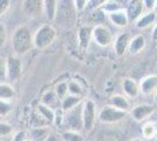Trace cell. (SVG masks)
I'll return each mask as SVG.
<instances>
[{
	"label": "cell",
	"instance_id": "cell-17",
	"mask_svg": "<svg viewBox=\"0 0 157 141\" xmlns=\"http://www.w3.org/2000/svg\"><path fill=\"white\" fill-rule=\"evenodd\" d=\"M113 107L117 108L120 111H123V112H130V102L128 100V98L122 95V94H115V95H111L109 98V104Z\"/></svg>",
	"mask_w": 157,
	"mask_h": 141
},
{
	"label": "cell",
	"instance_id": "cell-41",
	"mask_svg": "<svg viewBox=\"0 0 157 141\" xmlns=\"http://www.w3.org/2000/svg\"><path fill=\"white\" fill-rule=\"evenodd\" d=\"M131 141H143V139L142 138H134Z\"/></svg>",
	"mask_w": 157,
	"mask_h": 141
},
{
	"label": "cell",
	"instance_id": "cell-6",
	"mask_svg": "<svg viewBox=\"0 0 157 141\" xmlns=\"http://www.w3.org/2000/svg\"><path fill=\"white\" fill-rule=\"evenodd\" d=\"M128 114H129L128 112H123V111L113 107L110 105H107L100 111L98 119L102 123H116V122L124 120Z\"/></svg>",
	"mask_w": 157,
	"mask_h": 141
},
{
	"label": "cell",
	"instance_id": "cell-34",
	"mask_svg": "<svg viewBox=\"0 0 157 141\" xmlns=\"http://www.w3.org/2000/svg\"><path fill=\"white\" fill-rule=\"evenodd\" d=\"M73 4L78 12H83L88 7V0H75V1H73Z\"/></svg>",
	"mask_w": 157,
	"mask_h": 141
},
{
	"label": "cell",
	"instance_id": "cell-33",
	"mask_svg": "<svg viewBox=\"0 0 157 141\" xmlns=\"http://www.w3.org/2000/svg\"><path fill=\"white\" fill-rule=\"evenodd\" d=\"M7 40H8L7 28L2 22H0V48H2V47L6 45Z\"/></svg>",
	"mask_w": 157,
	"mask_h": 141
},
{
	"label": "cell",
	"instance_id": "cell-31",
	"mask_svg": "<svg viewBox=\"0 0 157 141\" xmlns=\"http://www.w3.org/2000/svg\"><path fill=\"white\" fill-rule=\"evenodd\" d=\"M12 132H13L12 125L5 121H0V136H8L12 134Z\"/></svg>",
	"mask_w": 157,
	"mask_h": 141
},
{
	"label": "cell",
	"instance_id": "cell-20",
	"mask_svg": "<svg viewBox=\"0 0 157 141\" xmlns=\"http://www.w3.org/2000/svg\"><path fill=\"white\" fill-rule=\"evenodd\" d=\"M147 45V41L144 38L143 34H137L135 37H132L129 44V48H128V52L130 54H138L140 52H142L144 49V47Z\"/></svg>",
	"mask_w": 157,
	"mask_h": 141
},
{
	"label": "cell",
	"instance_id": "cell-5",
	"mask_svg": "<svg viewBox=\"0 0 157 141\" xmlns=\"http://www.w3.org/2000/svg\"><path fill=\"white\" fill-rule=\"evenodd\" d=\"M114 34L103 24H96L93 26V41L100 47H109L114 42Z\"/></svg>",
	"mask_w": 157,
	"mask_h": 141
},
{
	"label": "cell",
	"instance_id": "cell-14",
	"mask_svg": "<svg viewBox=\"0 0 157 141\" xmlns=\"http://www.w3.org/2000/svg\"><path fill=\"white\" fill-rule=\"evenodd\" d=\"M107 17H108V20L110 21L115 27H117V28H125L130 24L128 14H127L124 8L118 10V11L113 12V13H109Z\"/></svg>",
	"mask_w": 157,
	"mask_h": 141
},
{
	"label": "cell",
	"instance_id": "cell-10",
	"mask_svg": "<svg viewBox=\"0 0 157 141\" xmlns=\"http://www.w3.org/2000/svg\"><path fill=\"white\" fill-rule=\"evenodd\" d=\"M130 33L128 32H123V33H120L114 39L113 42V46H114V52L116 53V55L118 57H122L125 52H128V48H129V44L131 40Z\"/></svg>",
	"mask_w": 157,
	"mask_h": 141
},
{
	"label": "cell",
	"instance_id": "cell-43",
	"mask_svg": "<svg viewBox=\"0 0 157 141\" xmlns=\"http://www.w3.org/2000/svg\"><path fill=\"white\" fill-rule=\"evenodd\" d=\"M154 12L157 14V0H156V6H155V10H154Z\"/></svg>",
	"mask_w": 157,
	"mask_h": 141
},
{
	"label": "cell",
	"instance_id": "cell-16",
	"mask_svg": "<svg viewBox=\"0 0 157 141\" xmlns=\"http://www.w3.org/2000/svg\"><path fill=\"white\" fill-rule=\"evenodd\" d=\"M22 11L27 17H36L42 13V1L25 0L22 2Z\"/></svg>",
	"mask_w": 157,
	"mask_h": 141
},
{
	"label": "cell",
	"instance_id": "cell-11",
	"mask_svg": "<svg viewBox=\"0 0 157 141\" xmlns=\"http://www.w3.org/2000/svg\"><path fill=\"white\" fill-rule=\"evenodd\" d=\"M140 91L144 95H155L157 93V75L150 74L140 81Z\"/></svg>",
	"mask_w": 157,
	"mask_h": 141
},
{
	"label": "cell",
	"instance_id": "cell-21",
	"mask_svg": "<svg viewBox=\"0 0 157 141\" xmlns=\"http://www.w3.org/2000/svg\"><path fill=\"white\" fill-rule=\"evenodd\" d=\"M36 113L46 121L48 125H53L54 120H55V111L51 109L49 107H47L45 105H42L41 102L38 104L36 106Z\"/></svg>",
	"mask_w": 157,
	"mask_h": 141
},
{
	"label": "cell",
	"instance_id": "cell-12",
	"mask_svg": "<svg viewBox=\"0 0 157 141\" xmlns=\"http://www.w3.org/2000/svg\"><path fill=\"white\" fill-rule=\"evenodd\" d=\"M125 12L128 14L129 21L135 24L141 18V15L144 13L143 0H132V1H129Z\"/></svg>",
	"mask_w": 157,
	"mask_h": 141
},
{
	"label": "cell",
	"instance_id": "cell-18",
	"mask_svg": "<svg viewBox=\"0 0 157 141\" xmlns=\"http://www.w3.org/2000/svg\"><path fill=\"white\" fill-rule=\"evenodd\" d=\"M59 1L56 0H44L42 1V13L45 14L47 20L54 21L56 19Z\"/></svg>",
	"mask_w": 157,
	"mask_h": 141
},
{
	"label": "cell",
	"instance_id": "cell-36",
	"mask_svg": "<svg viewBox=\"0 0 157 141\" xmlns=\"http://www.w3.org/2000/svg\"><path fill=\"white\" fill-rule=\"evenodd\" d=\"M29 139L28 134H27L25 131H19L17 133H14L12 136V141H27Z\"/></svg>",
	"mask_w": 157,
	"mask_h": 141
},
{
	"label": "cell",
	"instance_id": "cell-3",
	"mask_svg": "<svg viewBox=\"0 0 157 141\" xmlns=\"http://www.w3.org/2000/svg\"><path fill=\"white\" fill-rule=\"evenodd\" d=\"M83 104V102H82ZM82 104L73 108L68 112H63V123L65 131H75L80 132L83 129V122H82Z\"/></svg>",
	"mask_w": 157,
	"mask_h": 141
},
{
	"label": "cell",
	"instance_id": "cell-7",
	"mask_svg": "<svg viewBox=\"0 0 157 141\" xmlns=\"http://www.w3.org/2000/svg\"><path fill=\"white\" fill-rule=\"evenodd\" d=\"M7 64V80L15 82L20 79L22 73V62L18 55H10L6 59Z\"/></svg>",
	"mask_w": 157,
	"mask_h": 141
},
{
	"label": "cell",
	"instance_id": "cell-22",
	"mask_svg": "<svg viewBox=\"0 0 157 141\" xmlns=\"http://www.w3.org/2000/svg\"><path fill=\"white\" fill-rule=\"evenodd\" d=\"M83 102V98H78V96H74V95H67L65 99L61 100V111L62 112H68L73 108L78 106L80 104Z\"/></svg>",
	"mask_w": 157,
	"mask_h": 141
},
{
	"label": "cell",
	"instance_id": "cell-42",
	"mask_svg": "<svg viewBox=\"0 0 157 141\" xmlns=\"http://www.w3.org/2000/svg\"><path fill=\"white\" fill-rule=\"evenodd\" d=\"M154 101H155V104L157 105V93L154 95Z\"/></svg>",
	"mask_w": 157,
	"mask_h": 141
},
{
	"label": "cell",
	"instance_id": "cell-44",
	"mask_svg": "<svg viewBox=\"0 0 157 141\" xmlns=\"http://www.w3.org/2000/svg\"><path fill=\"white\" fill-rule=\"evenodd\" d=\"M27 141H32V140H31V139H28V140H27Z\"/></svg>",
	"mask_w": 157,
	"mask_h": 141
},
{
	"label": "cell",
	"instance_id": "cell-1",
	"mask_svg": "<svg viewBox=\"0 0 157 141\" xmlns=\"http://www.w3.org/2000/svg\"><path fill=\"white\" fill-rule=\"evenodd\" d=\"M11 45L15 55H24L28 53L33 47V34L28 26H18L11 37Z\"/></svg>",
	"mask_w": 157,
	"mask_h": 141
},
{
	"label": "cell",
	"instance_id": "cell-35",
	"mask_svg": "<svg viewBox=\"0 0 157 141\" xmlns=\"http://www.w3.org/2000/svg\"><path fill=\"white\" fill-rule=\"evenodd\" d=\"M11 8V1L8 0H0V17L5 15Z\"/></svg>",
	"mask_w": 157,
	"mask_h": 141
},
{
	"label": "cell",
	"instance_id": "cell-2",
	"mask_svg": "<svg viewBox=\"0 0 157 141\" xmlns=\"http://www.w3.org/2000/svg\"><path fill=\"white\" fill-rule=\"evenodd\" d=\"M58 32L56 29L49 25V24H45L42 26H40L35 33L33 34V44L34 47L39 51H44L52 45L53 42L56 39Z\"/></svg>",
	"mask_w": 157,
	"mask_h": 141
},
{
	"label": "cell",
	"instance_id": "cell-28",
	"mask_svg": "<svg viewBox=\"0 0 157 141\" xmlns=\"http://www.w3.org/2000/svg\"><path fill=\"white\" fill-rule=\"evenodd\" d=\"M61 140L62 141H85L83 135L80 132L75 131H63L61 133Z\"/></svg>",
	"mask_w": 157,
	"mask_h": 141
},
{
	"label": "cell",
	"instance_id": "cell-4",
	"mask_svg": "<svg viewBox=\"0 0 157 141\" xmlns=\"http://www.w3.org/2000/svg\"><path fill=\"white\" fill-rule=\"evenodd\" d=\"M98 109L96 104L92 99H86L82 104V122H83V129L86 132H90L98 119Z\"/></svg>",
	"mask_w": 157,
	"mask_h": 141
},
{
	"label": "cell",
	"instance_id": "cell-37",
	"mask_svg": "<svg viewBox=\"0 0 157 141\" xmlns=\"http://www.w3.org/2000/svg\"><path fill=\"white\" fill-rule=\"evenodd\" d=\"M143 5L147 12H152L156 6V0H143Z\"/></svg>",
	"mask_w": 157,
	"mask_h": 141
},
{
	"label": "cell",
	"instance_id": "cell-39",
	"mask_svg": "<svg viewBox=\"0 0 157 141\" xmlns=\"http://www.w3.org/2000/svg\"><path fill=\"white\" fill-rule=\"evenodd\" d=\"M151 39L157 42V22L154 25V28H152V32H151Z\"/></svg>",
	"mask_w": 157,
	"mask_h": 141
},
{
	"label": "cell",
	"instance_id": "cell-24",
	"mask_svg": "<svg viewBox=\"0 0 157 141\" xmlns=\"http://www.w3.org/2000/svg\"><path fill=\"white\" fill-rule=\"evenodd\" d=\"M49 134V127H34L29 131V139L32 141H45Z\"/></svg>",
	"mask_w": 157,
	"mask_h": 141
},
{
	"label": "cell",
	"instance_id": "cell-19",
	"mask_svg": "<svg viewBox=\"0 0 157 141\" xmlns=\"http://www.w3.org/2000/svg\"><path fill=\"white\" fill-rule=\"evenodd\" d=\"M157 21V14L152 11V12H144L141 18L135 22V26L138 29H145L148 27L152 26L154 24H156Z\"/></svg>",
	"mask_w": 157,
	"mask_h": 141
},
{
	"label": "cell",
	"instance_id": "cell-40",
	"mask_svg": "<svg viewBox=\"0 0 157 141\" xmlns=\"http://www.w3.org/2000/svg\"><path fill=\"white\" fill-rule=\"evenodd\" d=\"M45 141H59V139H58V136L54 134V133H51V134L47 136V139Z\"/></svg>",
	"mask_w": 157,
	"mask_h": 141
},
{
	"label": "cell",
	"instance_id": "cell-32",
	"mask_svg": "<svg viewBox=\"0 0 157 141\" xmlns=\"http://www.w3.org/2000/svg\"><path fill=\"white\" fill-rule=\"evenodd\" d=\"M7 80V64L6 59L0 57V82H6Z\"/></svg>",
	"mask_w": 157,
	"mask_h": 141
},
{
	"label": "cell",
	"instance_id": "cell-13",
	"mask_svg": "<svg viewBox=\"0 0 157 141\" xmlns=\"http://www.w3.org/2000/svg\"><path fill=\"white\" fill-rule=\"evenodd\" d=\"M122 91L124 93V96L130 98V99H136L141 94L140 82L131 78H125L122 80Z\"/></svg>",
	"mask_w": 157,
	"mask_h": 141
},
{
	"label": "cell",
	"instance_id": "cell-45",
	"mask_svg": "<svg viewBox=\"0 0 157 141\" xmlns=\"http://www.w3.org/2000/svg\"><path fill=\"white\" fill-rule=\"evenodd\" d=\"M155 141H157V138H156V139H155Z\"/></svg>",
	"mask_w": 157,
	"mask_h": 141
},
{
	"label": "cell",
	"instance_id": "cell-38",
	"mask_svg": "<svg viewBox=\"0 0 157 141\" xmlns=\"http://www.w3.org/2000/svg\"><path fill=\"white\" fill-rule=\"evenodd\" d=\"M103 2H105V0H95V1L88 0V7H90L92 10H98L103 5Z\"/></svg>",
	"mask_w": 157,
	"mask_h": 141
},
{
	"label": "cell",
	"instance_id": "cell-25",
	"mask_svg": "<svg viewBox=\"0 0 157 141\" xmlns=\"http://www.w3.org/2000/svg\"><path fill=\"white\" fill-rule=\"evenodd\" d=\"M68 92L71 95L83 98L85 95V86L76 79H71L68 81Z\"/></svg>",
	"mask_w": 157,
	"mask_h": 141
},
{
	"label": "cell",
	"instance_id": "cell-15",
	"mask_svg": "<svg viewBox=\"0 0 157 141\" xmlns=\"http://www.w3.org/2000/svg\"><path fill=\"white\" fill-rule=\"evenodd\" d=\"M42 105H45L47 107H49L53 111H58L61 109V100L59 99V96L56 95V93L54 92V89H48L41 96V101Z\"/></svg>",
	"mask_w": 157,
	"mask_h": 141
},
{
	"label": "cell",
	"instance_id": "cell-8",
	"mask_svg": "<svg viewBox=\"0 0 157 141\" xmlns=\"http://www.w3.org/2000/svg\"><path fill=\"white\" fill-rule=\"evenodd\" d=\"M156 111V107L154 105H150V104H141V105H137L135 107H132L130 109V115L131 118L137 122H141V121L147 120L148 118H150L151 115L155 113Z\"/></svg>",
	"mask_w": 157,
	"mask_h": 141
},
{
	"label": "cell",
	"instance_id": "cell-30",
	"mask_svg": "<svg viewBox=\"0 0 157 141\" xmlns=\"http://www.w3.org/2000/svg\"><path fill=\"white\" fill-rule=\"evenodd\" d=\"M13 109V105L11 101L0 100V118H5Z\"/></svg>",
	"mask_w": 157,
	"mask_h": 141
},
{
	"label": "cell",
	"instance_id": "cell-27",
	"mask_svg": "<svg viewBox=\"0 0 157 141\" xmlns=\"http://www.w3.org/2000/svg\"><path fill=\"white\" fill-rule=\"evenodd\" d=\"M121 2L118 1H115V0H107L103 2V5L101 6V11H103V13L105 15H108L109 13H113V12H116L118 10H122V6L120 5Z\"/></svg>",
	"mask_w": 157,
	"mask_h": 141
},
{
	"label": "cell",
	"instance_id": "cell-26",
	"mask_svg": "<svg viewBox=\"0 0 157 141\" xmlns=\"http://www.w3.org/2000/svg\"><path fill=\"white\" fill-rule=\"evenodd\" d=\"M15 96V89L8 82H0V100L11 101Z\"/></svg>",
	"mask_w": 157,
	"mask_h": 141
},
{
	"label": "cell",
	"instance_id": "cell-9",
	"mask_svg": "<svg viewBox=\"0 0 157 141\" xmlns=\"http://www.w3.org/2000/svg\"><path fill=\"white\" fill-rule=\"evenodd\" d=\"M78 48L81 52H86L93 41V26L92 25H82L78 32Z\"/></svg>",
	"mask_w": 157,
	"mask_h": 141
},
{
	"label": "cell",
	"instance_id": "cell-23",
	"mask_svg": "<svg viewBox=\"0 0 157 141\" xmlns=\"http://www.w3.org/2000/svg\"><path fill=\"white\" fill-rule=\"evenodd\" d=\"M142 135L147 140H152L157 138V122L156 121H147L142 126Z\"/></svg>",
	"mask_w": 157,
	"mask_h": 141
},
{
	"label": "cell",
	"instance_id": "cell-29",
	"mask_svg": "<svg viewBox=\"0 0 157 141\" xmlns=\"http://www.w3.org/2000/svg\"><path fill=\"white\" fill-rule=\"evenodd\" d=\"M54 92L59 96L60 100L65 99L67 95H69V92H68V81H60V82H58L55 88H54Z\"/></svg>",
	"mask_w": 157,
	"mask_h": 141
}]
</instances>
